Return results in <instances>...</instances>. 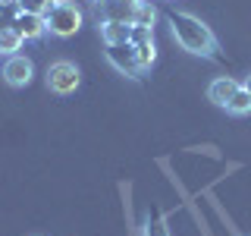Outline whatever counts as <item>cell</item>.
Segmentation results:
<instances>
[{"mask_svg":"<svg viewBox=\"0 0 251 236\" xmlns=\"http://www.w3.org/2000/svg\"><path fill=\"white\" fill-rule=\"evenodd\" d=\"M170 29H173V38L182 51L195 54V57H217L220 54V44H217V35L210 31V26H204L198 16L192 13H179L173 10L170 16Z\"/></svg>","mask_w":251,"mask_h":236,"instance_id":"1","label":"cell"},{"mask_svg":"<svg viewBox=\"0 0 251 236\" xmlns=\"http://www.w3.org/2000/svg\"><path fill=\"white\" fill-rule=\"evenodd\" d=\"M44 22H47V31L53 38H73L85 22V13L75 0H53L50 10L44 13Z\"/></svg>","mask_w":251,"mask_h":236,"instance_id":"2","label":"cell"},{"mask_svg":"<svg viewBox=\"0 0 251 236\" xmlns=\"http://www.w3.org/2000/svg\"><path fill=\"white\" fill-rule=\"evenodd\" d=\"M44 82L53 94H73L82 85V69L73 60H53L44 73Z\"/></svg>","mask_w":251,"mask_h":236,"instance_id":"3","label":"cell"},{"mask_svg":"<svg viewBox=\"0 0 251 236\" xmlns=\"http://www.w3.org/2000/svg\"><path fill=\"white\" fill-rule=\"evenodd\" d=\"M0 76H3V82L10 88H25V85H31V79H35V63L25 54H13V57L3 60Z\"/></svg>","mask_w":251,"mask_h":236,"instance_id":"4","label":"cell"},{"mask_svg":"<svg viewBox=\"0 0 251 236\" xmlns=\"http://www.w3.org/2000/svg\"><path fill=\"white\" fill-rule=\"evenodd\" d=\"M135 6L138 0H98L94 3V19H98V26L100 22H126V26H132Z\"/></svg>","mask_w":251,"mask_h":236,"instance_id":"5","label":"cell"},{"mask_svg":"<svg viewBox=\"0 0 251 236\" xmlns=\"http://www.w3.org/2000/svg\"><path fill=\"white\" fill-rule=\"evenodd\" d=\"M104 57H107V63L116 69V73H123L129 79H141V66H138V57H135V47H132L129 41H126V44H107Z\"/></svg>","mask_w":251,"mask_h":236,"instance_id":"6","label":"cell"},{"mask_svg":"<svg viewBox=\"0 0 251 236\" xmlns=\"http://www.w3.org/2000/svg\"><path fill=\"white\" fill-rule=\"evenodd\" d=\"M13 26L22 31V38L25 41H41V38L47 35V22H44V16H38V13H22L13 19Z\"/></svg>","mask_w":251,"mask_h":236,"instance_id":"7","label":"cell"},{"mask_svg":"<svg viewBox=\"0 0 251 236\" xmlns=\"http://www.w3.org/2000/svg\"><path fill=\"white\" fill-rule=\"evenodd\" d=\"M239 88H242L239 79H232V76H217L214 82L207 85V101H214L217 107H226V104H229V98H232Z\"/></svg>","mask_w":251,"mask_h":236,"instance_id":"8","label":"cell"},{"mask_svg":"<svg viewBox=\"0 0 251 236\" xmlns=\"http://www.w3.org/2000/svg\"><path fill=\"white\" fill-rule=\"evenodd\" d=\"M22 44H25L22 31L6 22V26L0 29V57H13V54H19V51H22Z\"/></svg>","mask_w":251,"mask_h":236,"instance_id":"9","label":"cell"},{"mask_svg":"<svg viewBox=\"0 0 251 236\" xmlns=\"http://www.w3.org/2000/svg\"><path fill=\"white\" fill-rule=\"evenodd\" d=\"M98 31H100V41L104 44H126L132 26H126V22H100Z\"/></svg>","mask_w":251,"mask_h":236,"instance_id":"10","label":"cell"},{"mask_svg":"<svg viewBox=\"0 0 251 236\" xmlns=\"http://www.w3.org/2000/svg\"><path fill=\"white\" fill-rule=\"evenodd\" d=\"M226 114H232V117H248L251 114V94L245 88H239L229 98V104H226Z\"/></svg>","mask_w":251,"mask_h":236,"instance_id":"11","label":"cell"},{"mask_svg":"<svg viewBox=\"0 0 251 236\" xmlns=\"http://www.w3.org/2000/svg\"><path fill=\"white\" fill-rule=\"evenodd\" d=\"M154 22H157V6L151 3V0H138L132 26H151V29H154Z\"/></svg>","mask_w":251,"mask_h":236,"instance_id":"12","label":"cell"},{"mask_svg":"<svg viewBox=\"0 0 251 236\" xmlns=\"http://www.w3.org/2000/svg\"><path fill=\"white\" fill-rule=\"evenodd\" d=\"M132 47H135V57H138V66H141V73H148V69L154 66V60H157V47H154V41L132 44Z\"/></svg>","mask_w":251,"mask_h":236,"instance_id":"13","label":"cell"},{"mask_svg":"<svg viewBox=\"0 0 251 236\" xmlns=\"http://www.w3.org/2000/svg\"><path fill=\"white\" fill-rule=\"evenodd\" d=\"M145 41H154V29L151 26H132L129 44H145Z\"/></svg>","mask_w":251,"mask_h":236,"instance_id":"14","label":"cell"},{"mask_svg":"<svg viewBox=\"0 0 251 236\" xmlns=\"http://www.w3.org/2000/svg\"><path fill=\"white\" fill-rule=\"evenodd\" d=\"M145 236H170V227H167V220L163 217H148L145 220Z\"/></svg>","mask_w":251,"mask_h":236,"instance_id":"15","label":"cell"},{"mask_svg":"<svg viewBox=\"0 0 251 236\" xmlns=\"http://www.w3.org/2000/svg\"><path fill=\"white\" fill-rule=\"evenodd\" d=\"M50 3H53V0H19V10H22V13H38V16H44L47 10H50Z\"/></svg>","mask_w":251,"mask_h":236,"instance_id":"16","label":"cell"},{"mask_svg":"<svg viewBox=\"0 0 251 236\" xmlns=\"http://www.w3.org/2000/svg\"><path fill=\"white\" fill-rule=\"evenodd\" d=\"M242 88H245V91L251 94V76H245V82H242Z\"/></svg>","mask_w":251,"mask_h":236,"instance_id":"17","label":"cell"},{"mask_svg":"<svg viewBox=\"0 0 251 236\" xmlns=\"http://www.w3.org/2000/svg\"><path fill=\"white\" fill-rule=\"evenodd\" d=\"M94 3H98V0H94Z\"/></svg>","mask_w":251,"mask_h":236,"instance_id":"18","label":"cell"}]
</instances>
